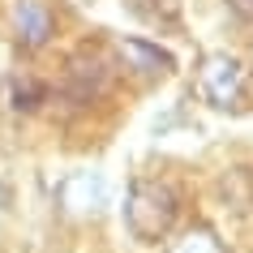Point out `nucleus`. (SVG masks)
I'll return each instance as SVG.
<instances>
[{
	"mask_svg": "<svg viewBox=\"0 0 253 253\" xmlns=\"http://www.w3.org/2000/svg\"><path fill=\"white\" fill-rule=\"evenodd\" d=\"M168 253H227V249H223V240H219L214 227L193 223V227H185V232L168 245Z\"/></svg>",
	"mask_w": 253,
	"mask_h": 253,
	"instance_id": "nucleus-7",
	"label": "nucleus"
},
{
	"mask_svg": "<svg viewBox=\"0 0 253 253\" xmlns=\"http://www.w3.org/2000/svg\"><path fill=\"white\" fill-rule=\"evenodd\" d=\"M176 214H180V198L168 180H137L125 198V227L137 245H159L168 240Z\"/></svg>",
	"mask_w": 253,
	"mask_h": 253,
	"instance_id": "nucleus-1",
	"label": "nucleus"
},
{
	"mask_svg": "<svg viewBox=\"0 0 253 253\" xmlns=\"http://www.w3.org/2000/svg\"><path fill=\"white\" fill-rule=\"evenodd\" d=\"M39 99H43L39 82H30V78H13V82H9V107L30 112V107H39Z\"/></svg>",
	"mask_w": 253,
	"mask_h": 253,
	"instance_id": "nucleus-8",
	"label": "nucleus"
},
{
	"mask_svg": "<svg viewBox=\"0 0 253 253\" xmlns=\"http://www.w3.org/2000/svg\"><path fill=\"white\" fill-rule=\"evenodd\" d=\"M232 9H236L240 17H249V22H253V0H232Z\"/></svg>",
	"mask_w": 253,
	"mask_h": 253,
	"instance_id": "nucleus-9",
	"label": "nucleus"
},
{
	"mask_svg": "<svg viewBox=\"0 0 253 253\" xmlns=\"http://www.w3.org/2000/svg\"><path fill=\"white\" fill-rule=\"evenodd\" d=\"M56 202L65 206L69 214H99L107 206V180L99 172H73L60 180V189H56Z\"/></svg>",
	"mask_w": 253,
	"mask_h": 253,
	"instance_id": "nucleus-3",
	"label": "nucleus"
},
{
	"mask_svg": "<svg viewBox=\"0 0 253 253\" xmlns=\"http://www.w3.org/2000/svg\"><path fill=\"white\" fill-rule=\"evenodd\" d=\"M198 94L214 112L240 116L253 103V69L227 52H206L198 60Z\"/></svg>",
	"mask_w": 253,
	"mask_h": 253,
	"instance_id": "nucleus-2",
	"label": "nucleus"
},
{
	"mask_svg": "<svg viewBox=\"0 0 253 253\" xmlns=\"http://www.w3.org/2000/svg\"><path fill=\"white\" fill-rule=\"evenodd\" d=\"M103 86H107V60L103 56L82 52L69 60V90L78 99H94V94H103Z\"/></svg>",
	"mask_w": 253,
	"mask_h": 253,
	"instance_id": "nucleus-5",
	"label": "nucleus"
},
{
	"mask_svg": "<svg viewBox=\"0 0 253 253\" xmlns=\"http://www.w3.org/2000/svg\"><path fill=\"white\" fill-rule=\"evenodd\" d=\"M120 60H129L146 78H168L172 73V56L163 47H155V43H146V39H125L120 43Z\"/></svg>",
	"mask_w": 253,
	"mask_h": 253,
	"instance_id": "nucleus-6",
	"label": "nucleus"
},
{
	"mask_svg": "<svg viewBox=\"0 0 253 253\" xmlns=\"http://www.w3.org/2000/svg\"><path fill=\"white\" fill-rule=\"evenodd\" d=\"M13 30L22 47H43L56 30V17L47 9V0H17L13 4Z\"/></svg>",
	"mask_w": 253,
	"mask_h": 253,
	"instance_id": "nucleus-4",
	"label": "nucleus"
}]
</instances>
